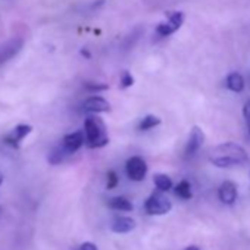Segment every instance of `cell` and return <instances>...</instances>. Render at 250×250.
I'll return each mask as SVG.
<instances>
[{
    "instance_id": "44dd1931",
    "label": "cell",
    "mask_w": 250,
    "mask_h": 250,
    "mask_svg": "<svg viewBox=\"0 0 250 250\" xmlns=\"http://www.w3.org/2000/svg\"><path fill=\"white\" fill-rule=\"evenodd\" d=\"M84 87L88 90V91H104V90H107L109 87H107V84H99V83H85L84 84Z\"/></svg>"
},
{
    "instance_id": "ba28073f",
    "label": "cell",
    "mask_w": 250,
    "mask_h": 250,
    "mask_svg": "<svg viewBox=\"0 0 250 250\" xmlns=\"http://www.w3.org/2000/svg\"><path fill=\"white\" fill-rule=\"evenodd\" d=\"M203 142H205V134H203L202 128L193 127L191 131H190V137H188L187 146H186V155L187 156H194L200 150Z\"/></svg>"
},
{
    "instance_id": "d6986e66",
    "label": "cell",
    "mask_w": 250,
    "mask_h": 250,
    "mask_svg": "<svg viewBox=\"0 0 250 250\" xmlns=\"http://www.w3.org/2000/svg\"><path fill=\"white\" fill-rule=\"evenodd\" d=\"M119 83H121V88H128V87H131V85L134 84V77H133L128 71H124V72L121 74Z\"/></svg>"
},
{
    "instance_id": "9a60e30c",
    "label": "cell",
    "mask_w": 250,
    "mask_h": 250,
    "mask_svg": "<svg viewBox=\"0 0 250 250\" xmlns=\"http://www.w3.org/2000/svg\"><path fill=\"white\" fill-rule=\"evenodd\" d=\"M153 183H155L156 188L161 190V191H164V193L165 191H169L172 188V180L168 175H165V174H156L153 177Z\"/></svg>"
},
{
    "instance_id": "e0dca14e",
    "label": "cell",
    "mask_w": 250,
    "mask_h": 250,
    "mask_svg": "<svg viewBox=\"0 0 250 250\" xmlns=\"http://www.w3.org/2000/svg\"><path fill=\"white\" fill-rule=\"evenodd\" d=\"M175 194H177L178 197L184 199V200L191 199L193 193H191V186H190V183H188L187 180L180 181V183L177 184V187H175Z\"/></svg>"
},
{
    "instance_id": "8fae6325",
    "label": "cell",
    "mask_w": 250,
    "mask_h": 250,
    "mask_svg": "<svg viewBox=\"0 0 250 250\" xmlns=\"http://www.w3.org/2000/svg\"><path fill=\"white\" fill-rule=\"evenodd\" d=\"M218 197L224 205H234L237 200V186L232 181H224L218 188Z\"/></svg>"
},
{
    "instance_id": "3957f363",
    "label": "cell",
    "mask_w": 250,
    "mask_h": 250,
    "mask_svg": "<svg viewBox=\"0 0 250 250\" xmlns=\"http://www.w3.org/2000/svg\"><path fill=\"white\" fill-rule=\"evenodd\" d=\"M172 209L171 200L164 194V191H155L152 193L147 200L145 202V210L149 215H165Z\"/></svg>"
},
{
    "instance_id": "52a82bcc",
    "label": "cell",
    "mask_w": 250,
    "mask_h": 250,
    "mask_svg": "<svg viewBox=\"0 0 250 250\" xmlns=\"http://www.w3.org/2000/svg\"><path fill=\"white\" fill-rule=\"evenodd\" d=\"M85 143V134L84 131H74L71 134H66L62 142H61V146L63 147V150L68 153V155H72L75 152H78Z\"/></svg>"
},
{
    "instance_id": "ffe728a7",
    "label": "cell",
    "mask_w": 250,
    "mask_h": 250,
    "mask_svg": "<svg viewBox=\"0 0 250 250\" xmlns=\"http://www.w3.org/2000/svg\"><path fill=\"white\" fill-rule=\"evenodd\" d=\"M106 178H107V181H106V187H107L109 190L115 188V187L118 186V183H119V178H118V175H116V172H115V171H109V172H107V175H106Z\"/></svg>"
},
{
    "instance_id": "d4e9b609",
    "label": "cell",
    "mask_w": 250,
    "mask_h": 250,
    "mask_svg": "<svg viewBox=\"0 0 250 250\" xmlns=\"http://www.w3.org/2000/svg\"><path fill=\"white\" fill-rule=\"evenodd\" d=\"M3 180H5V177H3V174H2V171H0V186H2V183H3Z\"/></svg>"
},
{
    "instance_id": "7a4b0ae2",
    "label": "cell",
    "mask_w": 250,
    "mask_h": 250,
    "mask_svg": "<svg viewBox=\"0 0 250 250\" xmlns=\"http://www.w3.org/2000/svg\"><path fill=\"white\" fill-rule=\"evenodd\" d=\"M84 134H85V145L90 149H100L109 143L106 125H104L103 119L96 115H90L85 118Z\"/></svg>"
},
{
    "instance_id": "7402d4cb",
    "label": "cell",
    "mask_w": 250,
    "mask_h": 250,
    "mask_svg": "<svg viewBox=\"0 0 250 250\" xmlns=\"http://www.w3.org/2000/svg\"><path fill=\"white\" fill-rule=\"evenodd\" d=\"M243 116L246 119V125H247V133H249V137H250V100L244 103L243 106Z\"/></svg>"
},
{
    "instance_id": "ac0fdd59",
    "label": "cell",
    "mask_w": 250,
    "mask_h": 250,
    "mask_svg": "<svg viewBox=\"0 0 250 250\" xmlns=\"http://www.w3.org/2000/svg\"><path fill=\"white\" fill-rule=\"evenodd\" d=\"M66 156H69L65 150H63V147L59 145L58 147H55L52 152H50V155H49V164L50 165H58V164H61Z\"/></svg>"
},
{
    "instance_id": "8992f818",
    "label": "cell",
    "mask_w": 250,
    "mask_h": 250,
    "mask_svg": "<svg viewBox=\"0 0 250 250\" xmlns=\"http://www.w3.org/2000/svg\"><path fill=\"white\" fill-rule=\"evenodd\" d=\"M125 171L130 180L133 181H143L147 175V164L140 156H133L127 161L125 165Z\"/></svg>"
},
{
    "instance_id": "277c9868",
    "label": "cell",
    "mask_w": 250,
    "mask_h": 250,
    "mask_svg": "<svg viewBox=\"0 0 250 250\" xmlns=\"http://www.w3.org/2000/svg\"><path fill=\"white\" fill-rule=\"evenodd\" d=\"M24 47L22 37H12L3 44H0V66H3L6 62L14 59Z\"/></svg>"
},
{
    "instance_id": "4fadbf2b",
    "label": "cell",
    "mask_w": 250,
    "mask_h": 250,
    "mask_svg": "<svg viewBox=\"0 0 250 250\" xmlns=\"http://www.w3.org/2000/svg\"><path fill=\"white\" fill-rule=\"evenodd\" d=\"M225 85L228 90L234 93H241L244 90V78L238 72H231L225 80Z\"/></svg>"
},
{
    "instance_id": "30bf717a",
    "label": "cell",
    "mask_w": 250,
    "mask_h": 250,
    "mask_svg": "<svg viewBox=\"0 0 250 250\" xmlns=\"http://www.w3.org/2000/svg\"><path fill=\"white\" fill-rule=\"evenodd\" d=\"M83 109L90 113H102V112H109L110 110V103L100 97V96H91L83 103Z\"/></svg>"
},
{
    "instance_id": "cb8c5ba5",
    "label": "cell",
    "mask_w": 250,
    "mask_h": 250,
    "mask_svg": "<svg viewBox=\"0 0 250 250\" xmlns=\"http://www.w3.org/2000/svg\"><path fill=\"white\" fill-rule=\"evenodd\" d=\"M184 250H200L197 246H188V247H186Z\"/></svg>"
},
{
    "instance_id": "7c38bea8",
    "label": "cell",
    "mask_w": 250,
    "mask_h": 250,
    "mask_svg": "<svg viewBox=\"0 0 250 250\" xmlns=\"http://www.w3.org/2000/svg\"><path fill=\"white\" fill-rule=\"evenodd\" d=\"M136 227H137V222L128 216H116V218H113V221L110 224V229L116 234L131 232Z\"/></svg>"
},
{
    "instance_id": "6da1fadb",
    "label": "cell",
    "mask_w": 250,
    "mask_h": 250,
    "mask_svg": "<svg viewBox=\"0 0 250 250\" xmlns=\"http://www.w3.org/2000/svg\"><path fill=\"white\" fill-rule=\"evenodd\" d=\"M210 164H213L218 168H231V167H238L244 165L249 161V156L246 150L235 145V143H222L213 149L209 150L208 155Z\"/></svg>"
},
{
    "instance_id": "603a6c76",
    "label": "cell",
    "mask_w": 250,
    "mask_h": 250,
    "mask_svg": "<svg viewBox=\"0 0 250 250\" xmlns=\"http://www.w3.org/2000/svg\"><path fill=\"white\" fill-rule=\"evenodd\" d=\"M78 250H99V249H97V246H96L94 243L85 241V243H83V244L78 247Z\"/></svg>"
},
{
    "instance_id": "9c48e42d",
    "label": "cell",
    "mask_w": 250,
    "mask_h": 250,
    "mask_svg": "<svg viewBox=\"0 0 250 250\" xmlns=\"http://www.w3.org/2000/svg\"><path fill=\"white\" fill-rule=\"evenodd\" d=\"M31 131H33V127H30V125H27V124H20V125H17V127L6 136L5 142H6V145H9V146H12V147H18L20 143H21Z\"/></svg>"
},
{
    "instance_id": "5b68a950",
    "label": "cell",
    "mask_w": 250,
    "mask_h": 250,
    "mask_svg": "<svg viewBox=\"0 0 250 250\" xmlns=\"http://www.w3.org/2000/svg\"><path fill=\"white\" fill-rule=\"evenodd\" d=\"M184 22V14L183 12H171L168 15V20L158 24L156 27V34L161 37H168L171 34H174L175 31L180 30V27Z\"/></svg>"
},
{
    "instance_id": "5bb4252c",
    "label": "cell",
    "mask_w": 250,
    "mask_h": 250,
    "mask_svg": "<svg viewBox=\"0 0 250 250\" xmlns=\"http://www.w3.org/2000/svg\"><path fill=\"white\" fill-rule=\"evenodd\" d=\"M107 206L113 210H122V212H130L133 210V203L128 200V199H125L122 196H118V197H112L107 200Z\"/></svg>"
},
{
    "instance_id": "2e32d148",
    "label": "cell",
    "mask_w": 250,
    "mask_h": 250,
    "mask_svg": "<svg viewBox=\"0 0 250 250\" xmlns=\"http://www.w3.org/2000/svg\"><path fill=\"white\" fill-rule=\"evenodd\" d=\"M159 124H161V119H159L158 116H155V115H147V116H145V118L140 121V124H139V130H140V131H149V130L158 127Z\"/></svg>"
}]
</instances>
